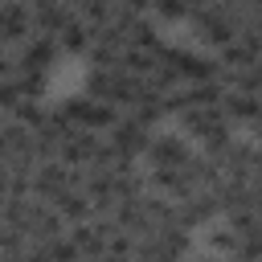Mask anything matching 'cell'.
<instances>
[{"label": "cell", "mask_w": 262, "mask_h": 262, "mask_svg": "<svg viewBox=\"0 0 262 262\" xmlns=\"http://www.w3.org/2000/svg\"><path fill=\"white\" fill-rule=\"evenodd\" d=\"M229 143H233V123H229V119H221L217 127H209V131L201 135V151L213 156V160H221V156L229 151Z\"/></svg>", "instance_id": "13"}, {"label": "cell", "mask_w": 262, "mask_h": 262, "mask_svg": "<svg viewBox=\"0 0 262 262\" xmlns=\"http://www.w3.org/2000/svg\"><path fill=\"white\" fill-rule=\"evenodd\" d=\"M29 37H33V4L29 0H4V12H0L4 49H20Z\"/></svg>", "instance_id": "1"}, {"label": "cell", "mask_w": 262, "mask_h": 262, "mask_svg": "<svg viewBox=\"0 0 262 262\" xmlns=\"http://www.w3.org/2000/svg\"><path fill=\"white\" fill-rule=\"evenodd\" d=\"M66 4H74V8H82V4H86V0H66Z\"/></svg>", "instance_id": "16"}, {"label": "cell", "mask_w": 262, "mask_h": 262, "mask_svg": "<svg viewBox=\"0 0 262 262\" xmlns=\"http://www.w3.org/2000/svg\"><path fill=\"white\" fill-rule=\"evenodd\" d=\"M57 49H61L57 33H41V29H33V37L20 45V70H49V61L57 57Z\"/></svg>", "instance_id": "4"}, {"label": "cell", "mask_w": 262, "mask_h": 262, "mask_svg": "<svg viewBox=\"0 0 262 262\" xmlns=\"http://www.w3.org/2000/svg\"><path fill=\"white\" fill-rule=\"evenodd\" d=\"M57 41H61V49H66V53H90V45H94V29L78 16L74 25H66V29L57 33Z\"/></svg>", "instance_id": "12"}, {"label": "cell", "mask_w": 262, "mask_h": 262, "mask_svg": "<svg viewBox=\"0 0 262 262\" xmlns=\"http://www.w3.org/2000/svg\"><path fill=\"white\" fill-rule=\"evenodd\" d=\"M98 131H90V127H74L66 139H61V160L66 164H74V168H82V164H94V156H98Z\"/></svg>", "instance_id": "5"}, {"label": "cell", "mask_w": 262, "mask_h": 262, "mask_svg": "<svg viewBox=\"0 0 262 262\" xmlns=\"http://www.w3.org/2000/svg\"><path fill=\"white\" fill-rule=\"evenodd\" d=\"M225 119V111L221 106H188V111H180V123H184V131H192L196 139L209 131V127H217Z\"/></svg>", "instance_id": "11"}, {"label": "cell", "mask_w": 262, "mask_h": 262, "mask_svg": "<svg viewBox=\"0 0 262 262\" xmlns=\"http://www.w3.org/2000/svg\"><path fill=\"white\" fill-rule=\"evenodd\" d=\"M127 115H135V119H139L143 127H156V123H160V119L168 115V111H164V94H160L156 86H147V90L139 94V102H135V106H131Z\"/></svg>", "instance_id": "10"}, {"label": "cell", "mask_w": 262, "mask_h": 262, "mask_svg": "<svg viewBox=\"0 0 262 262\" xmlns=\"http://www.w3.org/2000/svg\"><path fill=\"white\" fill-rule=\"evenodd\" d=\"M119 82H123V70H115V66H94L90 78H86V94H90V98H102V102H115Z\"/></svg>", "instance_id": "9"}, {"label": "cell", "mask_w": 262, "mask_h": 262, "mask_svg": "<svg viewBox=\"0 0 262 262\" xmlns=\"http://www.w3.org/2000/svg\"><path fill=\"white\" fill-rule=\"evenodd\" d=\"M151 131L135 119V115H127V119H119L115 127H111V143L123 151V156H131V160H139V156H147V147H151Z\"/></svg>", "instance_id": "2"}, {"label": "cell", "mask_w": 262, "mask_h": 262, "mask_svg": "<svg viewBox=\"0 0 262 262\" xmlns=\"http://www.w3.org/2000/svg\"><path fill=\"white\" fill-rule=\"evenodd\" d=\"M188 156H192V151H188V143H184L180 135H156L151 147H147L151 168H184Z\"/></svg>", "instance_id": "6"}, {"label": "cell", "mask_w": 262, "mask_h": 262, "mask_svg": "<svg viewBox=\"0 0 262 262\" xmlns=\"http://www.w3.org/2000/svg\"><path fill=\"white\" fill-rule=\"evenodd\" d=\"M250 127H254V139H258V143H262V115H258V119H254V123H250Z\"/></svg>", "instance_id": "15"}, {"label": "cell", "mask_w": 262, "mask_h": 262, "mask_svg": "<svg viewBox=\"0 0 262 262\" xmlns=\"http://www.w3.org/2000/svg\"><path fill=\"white\" fill-rule=\"evenodd\" d=\"M53 205H57V213H61L70 225L90 221V217L98 213V209H94V201H90V192H86V188H74V184H70V188H61V192L53 196Z\"/></svg>", "instance_id": "7"}, {"label": "cell", "mask_w": 262, "mask_h": 262, "mask_svg": "<svg viewBox=\"0 0 262 262\" xmlns=\"http://www.w3.org/2000/svg\"><path fill=\"white\" fill-rule=\"evenodd\" d=\"M78 16H82L90 29H102V25L115 20V0H86V4L78 8Z\"/></svg>", "instance_id": "14"}, {"label": "cell", "mask_w": 262, "mask_h": 262, "mask_svg": "<svg viewBox=\"0 0 262 262\" xmlns=\"http://www.w3.org/2000/svg\"><path fill=\"white\" fill-rule=\"evenodd\" d=\"M221 111H225L229 123H254V119L262 115V94H250V90H225Z\"/></svg>", "instance_id": "8"}, {"label": "cell", "mask_w": 262, "mask_h": 262, "mask_svg": "<svg viewBox=\"0 0 262 262\" xmlns=\"http://www.w3.org/2000/svg\"><path fill=\"white\" fill-rule=\"evenodd\" d=\"M29 4H33V29L41 33H61L66 25L78 20V8L66 0H29Z\"/></svg>", "instance_id": "3"}]
</instances>
